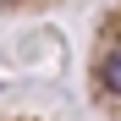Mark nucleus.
I'll return each instance as SVG.
<instances>
[{"mask_svg": "<svg viewBox=\"0 0 121 121\" xmlns=\"http://www.w3.org/2000/svg\"><path fill=\"white\" fill-rule=\"evenodd\" d=\"M0 121H44V116H28V110H17V116H0Z\"/></svg>", "mask_w": 121, "mask_h": 121, "instance_id": "nucleus-3", "label": "nucleus"}, {"mask_svg": "<svg viewBox=\"0 0 121 121\" xmlns=\"http://www.w3.org/2000/svg\"><path fill=\"white\" fill-rule=\"evenodd\" d=\"M50 6H66V0H0V17H33V11H50Z\"/></svg>", "mask_w": 121, "mask_h": 121, "instance_id": "nucleus-2", "label": "nucleus"}, {"mask_svg": "<svg viewBox=\"0 0 121 121\" xmlns=\"http://www.w3.org/2000/svg\"><path fill=\"white\" fill-rule=\"evenodd\" d=\"M88 105L99 110V121H121V0L105 6L88 28Z\"/></svg>", "mask_w": 121, "mask_h": 121, "instance_id": "nucleus-1", "label": "nucleus"}]
</instances>
